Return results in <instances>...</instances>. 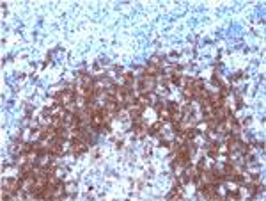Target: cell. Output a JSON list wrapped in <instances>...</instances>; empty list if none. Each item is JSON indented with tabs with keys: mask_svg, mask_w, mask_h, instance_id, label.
Instances as JSON below:
<instances>
[{
	"mask_svg": "<svg viewBox=\"0 0 266 201\" xmlns=\"http://www.w3.org/2000/svg\"><path fill=\"white\" fill-rule=\"evenodd\" d=\"M160 126H162V121H156V123H154V125L149 128V133H151V135H154V133L160 130Z\"/></svg>",
	"mask_w": 266,
	"mask_h": 201,
	"instance_id": "obj_2",
	"label": "cell"
},
{
	"mask_svg": "<svg viewBox=\"0 0 266 201\" xmlns=\"http://www.w3.org/2000/svg\"><path fill=\"white\" fill-rule=\"evenodd\" d=\"M124 80H126V82H133V77H131L130 73H124Z\"/></svg>",
	"mask_w": 266,
	"mask_h": 201,
	"instance_id": "obj_3",
	"label": "cell"
},
{
	"mask_svg": "<svg viewBox=\"0 0 266 201\" xmlns=\"http://www.w3.org/2000/svg\"><path fill=\"white\" fill-rule=\"evenodd\" d=\"M85 150H87V144H85V142H82L80 139H75V141H73V153H75V155H80V153H83Z\"/></svg>",
	"mask_w": 266,
	"mask_h": 201,
	"instance_id": "obj_1",
	"label": "cell"
}]
</instances>
